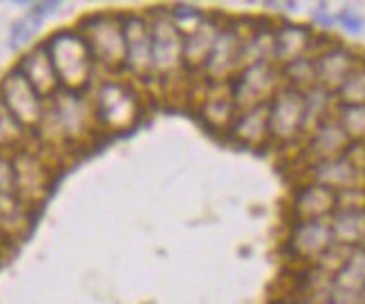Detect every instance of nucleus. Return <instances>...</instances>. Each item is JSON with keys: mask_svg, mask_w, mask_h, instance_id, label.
I'll return each instance as SVG.
<instances>
[{"mask_svg": "<svg viewBox=\"0 0 365 304\" xmlns=\"http://www.w3.org/2000/svg\"><path fill=\"white\" fill-rule=\"evenodd\" d=\"M97 121L90 92H58L45 103V114L34 136L48 152H60L90 141L97 132Z\"/></svg>", "mask_w": 365, "mask_h": 304, "instance_id": "f257e3e1", "label": "nucleus"}, {"mask_svg": "<svg viewBox=\"0 0 365 304\" xmlns=\"http://www.w3.org/2000/svg\"><path fill=\"white\" fill-rule=\"evenodd\" d=\"M56 70L60 89L88 92L95 76V58L79 29H58L43 40Z\"/></svg>", "mask_w": 365, "mask_h": 304, "instance_id": "f03ea898", "label": "nucleus"}, {"mask_svg": "<svg viewBox=\"0 0 365 304\" xmlns=\"http://www.w3.org/2000/svg\"><path fill=\"white\" fill-rule=\"evenodd\" d=\"M97 128L103 132H124L142 116V99L132 83L121 79H103L90 89Z\"/></svg>", "mask_w": 365, "mask_h": 304, "instance_id": "7ed1b4c3", "label": "nucleus"}, {"mask_svg": "<svg viewBox=\"0 0 365 304\" xmlns=\"http://www.w3.org/2000/svg\"><path fill=\"white\" fill-rule=\"evenodd\" d=\"M95 63L108 72H121L126 63V36L121 13H90L77 25Z\"/></svg>", "mask_w": 365, "mask_h": 304, "instance_id": "20e7f679", "label": "nucleus"}, {"mask_svg": "<svg viewBox=\"0 0 365 304\" xmlns=\"http://www.w3.org/2000/svg\"><path fill=\"white\" fill-rule=\"evenodd\" d=\"M14 190L29 208H38L50 195L54 184V168L48 159V150L38 143H25L11 152Z\"/></svg>", "mask_w": 365, "mask_h": 304, "instance_id": "39448f33", "label": "nucleus"}, {"mask_svg": "<svg viewBox=\"0 0 365 304\" xmlns=\"http://www.w3.org/2000/svg\"><path fill=\"white\" fill-rule=\"evenodd\" d=\"M150 21V56H153V76L159 81H171L184 67V34L169 18L166 7H155L148 13Z\"/></svg>", "mask_w": 365, "mask_h": 304, "instance_id": "423d86ee", "label": "nucleus"}, {"mask_svg": "<svg viewBox=\"0 0 365 304\" xmlns=\"http://www.w3.org/2000/svg\"><path fill=\"white\" fill-rule=\"evenodd\" d=\"M280 79L282 74L273 63H253L242 67L229 81V89L238 110L269 103L280 92Z\"/></svg>", "mask_w": 365, "mask_h": 304, "instance_id": "0eeeda50", "label": "nucleus"}, {"mask_svg": "<svg viewBox=\"0 0 365 304\" xmlns=\"http://www.w3.org/2000/svg\"><path fill=\"white\" fill-rule=\"evenodd\" d=\"M0 101L7 105V110L18 119V124L34 134L41 126L45 114V101L32 87L18 67H11L3 79H0Z\"/></svg>", "mask_w": 365, "mask_h": 304, "instance_id": "6e6552de", "label": "nucleus"}, {"mask_svg": "<svg viewBox=\"0 0 365 304\" xmlns=\"http://www.w3.org/2000/svg\"><path fill=\"white\" fill-rule=\"evenodd\" d=\"M305 132V92L294 87H280L269 101V134L271 141L289 143Z\"/></svg>", "mask_w": 365, "mask_h": 304, "instance_id": "1a4fd4ad", "label": "nucleus"}, {"mask_svg": "<svg viewBox=\"0 0 365 304\" xmlns=\"http://www.w3.org/2000/svg\"><path fill=\"white\" fill-rule=\"evenodd\" d=\"M126 36V63L124 72L137 81L153 79V56H150V21L146 13H121Z\"/></svg>", "mask_w": 365, "mask_h": 304, "instance_id": "9d476101", "label": "nucleus"}, {"mask_svg": "<svg viewBox=\"0 0 365 304\" xmlns=\"http://www.w3.org/2000/svg\"><path fill=\"white\" fill-rule=\"evenodd\" d=\"M242 45H245L242 36L233 29L229 18H224V25L200 74L208 83H229L242 67Z\"/></svg>", "mask_w": 365, "mask_h": 304, "instance_id": "9b49d317", "label": "nucleus"}, {"mask_svg": "<svg viewBox=\"0 0 365 304\" xmlns=\"http://www.w3.org/2000/svg\"><path fill=\"white\" fill-rule=\"evenodd\" d=\"M334 246L332 226L327 219H300L292 226L287 239V249L298 260H321Z\"/></svg>", "mask_w": 365, "mask_h": 304, "instance_id": "f8f14e48", "label": "nucleus"}, {"mask_svg": "<svg viewBox=\"0 0 365 304\" xmlns=\"http://www.w3.org/2000/svg\"><path fill=\"white\" fill-rule=\"evenodd\" d=\"M206 92L197 103V114L204 124L216 130V132H226L229 134L233 121L238 116V105L231 97L229 83H208L206 81Z\"/></svg>", "mask_w": 365, "mask_h": 304, "instance_id": "ddd939ff", "label": "nucleus"}, {"mask_svg": "<svg viewBox=\"0 0 365 304\" xmlns=\"http://www.w3.org/2000/svg\"><path fill=\"white\" fill-rule=\"evenodd\" d=\"M16 67L23 72L25 79L32 83V87L45 101L52 99L60 89L58 76H56V70L52 65V58H50L48 50H45V43L34 45L32 50L25 52Z\"/></svg>", "mask_w": 365, "mask_h": 304, "instance_id": "4468645a", "label": "nucleus"}, {"mask_svg": "<svg viewBox=\"0 0 365 304\" xmlns=\"http://www.w3.org/2000/svg\"><path fill=\"white\" fill-rule=\"evenodd\" d=\"M314 63H316L318 85L325 87L327 92H339L341 85L349 79V74L356 70L359 60L345 48H327L323 52H318Z\"/></svg>", "mask_w": 365, "mask_h": 304, "instance_id": "2eb2a0df", "label": "nucleus"}, {"mask_svg": "<svg viewBox=\"0 0 365 304\" xmlns=\"http://www.w3.org/2000/svg\"><path fill=\"white\" fill-rule=\"evenodd\" d=\"M307 175H310V181H314V184H321V186H325V188H329L334 192L361 188L363 179H365V173L359 170L356 165L349 163L345 157L312 163Z\"/></svg>", "mask_w": 365, "mask_h": 304, "instance_id": "dca6fc26", "label": "nucleus"}, {"mask_svg": "<svg viewBox=\"0 0 365 304\" xmlns=\"http://www.w3.org/2000/svg\"><path fill=\"white\" fill-rule=\"evenodd\" d=\"M339 208V192H334L321 184L300 186L294 195L292 210L296 215V222L300 219H325L327 215H334Z\"/></svg>", "mask_w": 365, "mask_h": 304, "instance_id": "f3484780", "label": "nucleus"}, {"mask_svg": "<svg viewBox=\"0 0 365 304\" xmlns=\"http://www.w3.org/2000/svg\"><path fill=\"white\" fill-rule=\"evenodd\" d=\"M349 136L345 130L339 126L337 119H327L325 124H321L316 130H312L307 146H305V157L312 163L318 161H327V159H337L343 157L345 150L349 148Z\"/></svg>", "mask_w": 365, "mask_h": 304, "instance_id": "a211bd4d", "label": "nucleus"}, {"mask_svg": "<svg viewBox=\"0 0 365 304\" xmlns=\"http://www.w3.org/2000/svg\"><path fill=\"white\" fill-rule=\"evenodd\" d=\"M229 136L238 143L247 148H260L265 146L271 134H269V103L255 105V108L238 110V116L229 130Z\"/></svg>", "mask_w": 365, "mask_h": 304, "instance_id": "6ab92c4d", "label": "nucleus"}, {"mask_svg": "<svg viewBox=\"0 0 365 304\" xmlns=\"http://www.w3.org/2000/svg\"><path fill=\"white\" fill-rule=\"evenodd\" d=\"M312 43L314 36L305 25L285 23L273 32V60L287 65L292 60L307 56V52L312 50Z\"/></svg>", "mask_w": 365, "mask_h": 304, "instance_id": "aec40b11", "label": "nucleus"}, {"mask_svg": "<svg viewBox=\"0 0 365 304\" xmlns=\"http://www.w3.org/2000/svg\"><path fill=\"white\" fill-rule=\"evenodd\" d=\"M222 25H224V21H220L216 16H208L200 27L184 36V67L189 72H202L206 58H208V52L220 34Z\"/></svg>", "mask_w": 365, "mask_h": 304, "instance_id": "412c9836", "label": "nucleus"}, {"mask_svg": "<svg viewBox=\"0 0 365 304\" xmlns=\"http://www.w3.org/2000/svg\"><path fill=\"white\" fill-rule=\"evenodd\" d=\"M32 212L16 192H0V231L5 239H18L32 228Z\"/></svg>", "mask_w": 365, "mask_h": 304, "instance_id": "4be33fe9", "label": "nucleus"}, {"mask_svg": "<svg viewBox=\"0 0 365 304\" xmlns=\"http://www.w3.org/2000/svg\"><path fill=\"white\" fill-rule=\"evenodd\" d=\"M329 226L334 244H341L347 249H356L359 244H365V210L337 208Z\"/></svg>", "mask_w": 365, "mask_h": 304, "instance_id": "5701e85b", "label": "nucleus"}, {"mask_svg": "<svg viewBox=\"0 0 365 304\" xmlns=\"http://www.w3.org/2000/svg\"><path fill=\"white\" fill-rule=\"evenodd\" d=\"M334 286L343 288V291L349 293H359L365 288V249L363 251H354L349 255V260L345 262V266L332 278Z\"/></svg>", "mask_w": 365, "mask_h": 304, "instance_id": "b1692460", "label": "nucleus"}, {"mask_svg": "<svg viewBox=\"0 0 365 304\" xmlns=\"http://www.w3.org/2000/svg\"><path fill=\"white\" fill-rule=\"evenodd\" d=\"M280 74H282V79L287 81V87H294V89H298V92H307V89L318 85L316 63H314V58H307V56H302L298 60H292V63L282 65Z\"/></svg>", "mask_w": 365, "mask_h": 304, "instance_id": "393cba45", "label": "nucleus"}, {"mask_svg": "<svg viewBox=\"0 0 365 304\" xmlns=\"http://www.w3.org/2000/svg\"><path fill=\"white\" fill-rule=\"evenodd\" d=\"M29 132L18 124V119L14 116L7 105L0 101V152H14L23 148L27 141Z\"/></svg>", "mask_w": 365, "mask_h": 304, "instance_id": "a878e982", "label": "nucleus"}, {"mask_svg": "<svg viewBox=\"0 0 365 304\" xmlns=\"http://www.w3.org/2000/svg\"><path fill=\"white\" fill-rule=\"evenodd\" d=\"M329 94L325 87L316 85L305 92V130H316L321 124L327 121L329 112Z\"/></svg>", "mask_w": 365, "mask_h": 304, "instance_id": "bb28decb", "label": "nucleus"}, {"mask_svg": "<svg viewBox=\"0 0 365 304\" xmlns=\"http://www.w3.org/2000/svg\"><path fill=\"white\" fill-rule=\"evenodd\" d=\"M339 126L345 130L349 141L365 143V105H343L339 108Z\"/></svg>", "mask_w": 365, "mask_h": 304, "instance_id": "cd10ccee", "label": "nucleus"}, {"mask_svg": "<svg viewBox=\"0 0 365 304\" xmlns=\"http://www.w3.org/2000/svg\"><path fill=\"white\" fill-rule=\"evenodd\" d=\"M166 11H169V18L175 23V27L179 29L181 34H191L193 29L200 27L206 18H208V13L202 9V7H197V5H171V7H166Z\"/></svg>", "mask_w": 365, "mask_h": 304, "instance_id": "c85d7f7f", "label": "nucleus"}, {"mask_svg": "<svg viewBox=\"0 0 365 304\" xmlns=\"http://www.w3.org/2000/svg\"><path fill=\"white\" fill-rule=\"evenodd\" d=\"M337 94L343 105H365V63L356 65Z\"/></svg>", "mask_w": 365, "mask_h": 304, "instance_id": "c756f323", "label": "nucleus"}, {"mask_svg": "<svg viewBox=\"0 0 365 304\" xmlns=\"http://www.w3.org/2000/svg\"><path fill=\"white\" fill-rule=\"evenodd\" d=\"M36 32H38V29L32 23H29L27 18H21L16 23H11V27H9V50L11 52L23 50L25 45L34 38Z\"/></svg>", "mask_w": 365, "mask_h": 304, "instance_id": "7c9ffc66", "label": "nucleus"}, {"mask_svg": "<svg viewBox=\"0 0 365 304\" xmlns=\"http://www.w3.org/2000/svg\"><path fill=\"white\" fill-rule=\"evenodd\" d=\"M63 9V3H56V0H43V3H32V5H27V21L32 23L36 29L43 27V23L52 18L56 11Z\"/></svg>", "mask_w": 365, "mask_h": 304, "instance_id": "2f4dec72", "label": "nucleus"}, {"mask_svg": "<svg viewBox=\"0 0 365 304\" xmlns=\"http://www.w3.org/2000/svg\"><path fill=\"white\" fill-rule=\"evenodd\" d=\"M0 192H16L14 190L11 152H0Z\"/></svg>", "mask_w": 365, "mask_h": 304, "instance_id": "473e14b6", "label": "nucleus"}, {"mask_svg": "<svg viewBox=\"0 0 365 304\" xmlns=\"http://www.w3.org/2000/svg\"><path fill=\"white\" fill-rule=\"evenodd\" d=\"M337 23L341 25V29H345L347 34H361L363 32V18L352 9H341L337 13Z\"/></svg>", "mask_w": 365, "mask_h": 304, "instance_id": "72a5a7b5", "label": "nucleus"}, {"mask_svg": "<svg viewBox=\"0 0 365 304\" xmlns=\"http://www.w3.org/2000/svg\"><path fill=\"white\" fill-rule=\"evenodd\" d=\"M314 23L323 25V27H332L334 23H337V16H329L327 5H318V7L314 9Z\"/></svg>", "mask_w": 365, "mask_h": 304, "instance_id": "f704fd0d", "label": "nucleus"}, {"mask_svg": "<svg viewBox=\"0 0 365 304\" xmlns=\"http://www.w3.org/2000/svg\"><path fill=\"white\" fill-rule=\"evenodd\" d=\"M276 304H305V302H298V300H280Z\"/></svg>", "mask_w": 365, "mask_h": 304, "instance_id": "c9c22d12", "label": "nucleus"}, {"mask_svg": "<svg viewBox=\"0 0 365 304\" xmlns=\"http://www.w3.org/2000/svg\"><path fill=\"white\" fill-rule=\"evenodd\" d=\"M5 241H7V239H5V235H3V231H0V244H5Z\"/></svg>", "mask_w": 365, "mask_h": 304, "instance_id": "e433bc0d", "label": "nucleus"}, {"mask_svg": "<svg viewBox=\"0 0 365 304\" xmlns=\"http://www.w3.org/2000/svg\"><path fill=\"white\" fill-rule=\"evenodd\" d=\"M361 304H365V288L361 291Z\"/></svg>", "mask_w": 365, "mask_h": 304, "instance_id": "4c0bfd02", "label": "nucleus"}, {"mask_svg": "<svg viewBox=\"0 0 365 304\" xmlns=\"http://www.w3.org/2000/svg\"><path fill=\"white\" fill-rule=\"evenodd\" d=\"M363 249H365V244H363Z\"/></svg>", "mask_w": 365, "mask_h": 304, "instance_id": "58836bf2", "label": "nucleus"}]
</instances>
